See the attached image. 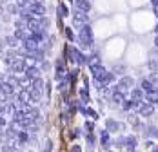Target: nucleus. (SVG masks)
<instances>
[{
  "label": "nucleus",
  "mask_w": 158,
  "mask_h": 152,
  "mask_svg": "<svg viewBox=\"0 0 158 152\" xmlns=\"http://www.w3.org/2000/svg\"><path fill=\"white\" fill-rule=\"evenodd\" d=\"M138 109H140V114L142 116H151L153 112H155V105H151L149 102H145V103H142V105H138Z\"/></svg>",
  "instance_id": "1"
},
{
  "label": "nucleus",
  "mask_w": 158,
  "mask_h": 152,
  "mask_svg": "<svg viewBox=\"0 0 158 152\" xmlns=\"http://www.w3.org/2000/svg\"><path fill=\"white\" fill-rule=\"evenodd\" d=\"M145 102H149L151 105H158V89L151 92H145Z\"/></svg>",
  "instance_id": "2"
},
{
  "label": "nucleus",
  "mask_w": 158,
  "mask_h": 152,
  "mask_svg": "<svg viewBox=\"0 0 158 152\" xmlns=\"http://www.w3.org/2000/svg\"><path fill=\"white\" fill-rule=\"evenodd\" d=\"M140 89H142L143 92H151V91H155L156 87L153 85L151 80H142V82H140Z\"/></svg>",
  "instance_id": "3"
},
{
  "label": "nucleus",
  "mask_w": 158,
  "mask_h": 152,
  "mask_svg": "<svg viewBox=\"0 0 158 152\" xmlns=\"http://www.w3.org/2000/svg\"><path fill=\"white\" fill-rule=\"evenodd\" d=\"M127 87H133V78H129V76L122 78V82H120V85H118V91H124Z\"/></svg>",
  "instance_id": "4"
},
{
  "label": "nucleus",
  "mask_w": 158,
  "mask_h": 152,
  "mask_svg": "<svg viewBox=\"0 0 158 152\" xmlns=\"http://www.w3.org/2000/svg\"><path fill=\"white\" fill-rule=\"evenodd\" d=\"M131 96H133L135 102H142V100H145V92H143L142 89H135V91L131 92Z\"/></svg>",
  "instance_id": "5"
},
{
  "label": "nucleus",
  "mask_w": 158,
  "mask_h": 152,
  "mask_svg": "<svg viewBox=\"0 0 158 152\" xmlns=\"http://www.w3.org/2000/svg\"><path fill=\"white\" fill-rule=\"evenodd\" d=\"M126 147H127V149H129L131 152L135 150V147H136V138H135V136L126 138Z\"/></svg>",
  "instance_id": "6"
},
{
  "label": "nucleus",
  "mask_w": 158,
  "mask_h": 152,
  "mask_svg": "<svg viewBox=\"0 0 158 152\" xmlns=\"http://www.w3.org/2000/svg\"><path fill=\"white\" fill-rule=\"evenodd\" d=\"M106 125H107V130H118V129L122 127L120 123H116L114 120H107V123H106Z\"/></svg>",
  "instance_id": "7"
},
{
  "label": "nucleus",
  "mask_w": 158,
  "mask_h": 152,
  "mask_svg": "<svg viewBox=\"0 0 158 152\" xmlns=\"http://www.w3.org/2000/svg\"><path fill=\"white\" fill-rule=\"evenodd\" d=\"M100 139H102V145H104V147H109V132H107V130H102Z\"/></svg>",
  "instance_id": "8"
},
{
  "label": "nucleus",
  "mask_w": 158,
  "mask_h": 152,
  "mask_svg": "<svg viewBox=\"0 0 158 152\" xmlns=\"http://www.w3.org/2000/svg\"><path fill=\"white\" fill-rule=\"evenodd\" d=\"M113 102H116V103H122V102H124V94H122V91H114V94H113Z\"/></svg>",
  "instance_id": "9"
},
{
  "label": "nucleus",
  "mask_w": 158,
  "mask_h": 152,
  "mask_svg": "<svg viewBox=\"0 0 158 152\" xmlns=\"http://www.w3.org/2000/svg\"><path fill=\"white\" fill-rule=\"evenodd\" d=\"M78 7H82L84 11H87V9H89V2H85V0H80V2H78Z\"/></svg>",
  "instance_id": "10"
},
{
  "label": "nucleus",
  "mask_w": 158,
  "mask_h": 152,
  "mask_svg": "<svg viewBox=\"0 0 158 152\" xmlns=\"http://www.w3.org/2000/svg\"><path fill=\"white\" fill-rule=\"evenodd\" d=\"M80 96H82V100H84V102H89V94H87L85 89H82V91H80Z\"/></svg>",
  "instance_id": "11"
},
{
  "label": "nucleus",
  "mask_w": 158,
  "mask_h": 152,
  "mask_svg": "<svg viewBox=\"0 0 158 152\" xmlns=\"http://www.w3.org/2000/svg\"><path fill=\"white\" fill-rule=\"evenodd\" d=\"M87 143H89V145H93V143H95V138L91 136V134L87 136Z\"/></svg>",
  "instance_id": "12"
},
{
  "label": "nucleus",
  "mask_w": 158,
  "mask_h": 152,
  "mask_svg": "<svg viewBox=\"0 0 158 152\" xmlns=\"http://www.w3.org/2000/svg\"><path fill=\"white\" fill-rule=\"evenodd\" d=\"M85 129H87V130L91 132V130H93V123H91V122H89V123H85Z\"/></svg>",
  "instance_id": "13"
},
{
  "label": "nucleus",
  "mask_w": 158,
  "mask_h": 152,
  "mask_svg": "<svg viewBox=\"0 0 158 152\" xmlns=\"http://www.w3.org/2000/svg\"><path fill=\"white\" fill-rule=\"evenodd\" d=\"M73 152H82V150H80V147H77V145H75V147H73Z\"/></svg>",
  "instance_id": "14"
},
{
  "label": "nucleus",
  "mask_w": 158,
  "mask_h": 152,
  "mask_svg": "<svg viewBox=\"0 0 158 152\" xmlns=\"http://www.w3.org/2000/svg\"><path fill=\"white\" fill-rule=\"evenodd\" d=\"M153 136H155V138H158V129H155V132H153Z\"/></svg>",
  "instance_id": "15"
},
{
  "label": "nucleus",
  "mask_w": 158,
  "mask_h": 152,
  "mask_svg": "<svg viewBox=\"0 0 158 152\" xmlns=\"http://www.w3.org/2000/svg\"><path fill=\"white\" fill-rule=\"evenodd\" d=\"M153 150H155V152H158V147H155V149H153Z\"/></svg>",
  "instance_id": "16"
},
{
  "label": "nucleus",
  "mask_w": 158,
  "mask_h": 152,
  "mask_svg": "<svg viewBox=\"0 0 158 152\" xmlns=\"http://www.w3.org/2000/svg\"><path fill=\"white\" fill-rule=\"evenodd\" d=\"M155 44H156V47H158V36H156V42H155Z\"/></svg>",
  "instance_id": "17"
},
{
  "label": "nucleus",
  "mask_w": 158,
  "mask_h": 152,
  "mask_svg": "<svg viewBox=\"0 0 158 152\" xmlns=\"http://www.w3.org/2000/svg\"><path fill=\"white\" fill-rule=\"evenodd\" d=\"M156 34H158V24H156Z\"/></svg>",
  "instance_id": "18"
}]
</instances>
